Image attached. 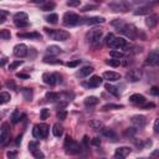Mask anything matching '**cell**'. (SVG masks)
<instances>
[{"mask_svg": "<svg viewBox=\"0 0 159 159\" xmlns=\"http://www.w3.org/2000/svg\"><path fill=\"white\" fill-rule=\"evenodd\" d=\"M129 101L133 103V104H137V106H140L143 103H145V97L143 94H139V93H134L129 97Z\"/></svg>", "mask_w": 159, "mask_h": 159, "instance_id": "20", "label": "cell"}, {"mask_svg": "<svg viewBox=\"0 0 159 159\" xmlns=\"http://www.w3.org/2000/svg\"><path fill=\"white\" fill-rule=\"evenodd\" d=\"M106 89H107V92H109L114 97H119V91H118V88L116 86H113L111 83H106Z\"/></svg>", "mask_w": 159, "mask_h": 159, "instance_id": "25", "label": "cell"}, {"mask_svg": "<svg viewBox=\"0 0 159 159\" xmlns=\"http://www.w3.org/2000/svg\"><path fill=\"white\" fill-rule=\"evenodd\" d=\"M48 134V125L45 124V123H40V124H36L32 129V135L35 138H41V139H45Z\"/></svg>", "mask_w": 159, "mask_h": 159, "instance_id": "7", "label": "cell"}, {"mask_svg": "<svg viewBox=\"0 0 159 159\" xmlns=\"http://www.w3.org/2000/svg\"><path fill=\"white\" fill-rule=\"evenodd\" d=\"M145 65H149V66H159V50H155V51H152L147 60H145Z\"/></svg>", "mask_w": 159, "mask_h": 159, "instance_id": "12", "label": "cell"}, {"mask_svg": "<svg viewBox=\"0 0 159 159\" xmlns=\"http://www.w3.org/2000/svg\"><path fill=\"white\" fill-rule=\"evenodd\" d=\"M112 25L116 26L118 29V31H120L124 36H127L129 40H135L138 37V30L134 25L132 24H127L120 19H117L114 21H112Z\"/></svg>", "mask_w": 159, "mask_h": 159, "instance_id": "1", "label": "cell"}, {"mask_svg": "<svg viewBox=\"0 0 159 159\" xmlns=\"http://www.w3.org/2000/svg\"><path fill=\"white\" fill-rule=\"evenodd\" d=\"M92 143H93V144H96V145H98V144H101V140H99L98 138H94V139L92 140Z\"/></svg>", "mask_w": 159, "mask_h": 159, "instance_id": "60", "label": "cell"}, {"mask_svg": "<svg viewBox=\"0 0 159 159\" xmlns=\"http://www.w3.org/2000/svg\"><path fill=\"white\" fill-rule=\"evenodd\" d=\"M42 80L46 84H50V86H55L56 83L61 82L62 80V76L60 73H43L42 76Z\"/></svg>", "mask_w": 159, "mask_h": 159, "instance_id": "9", "label": "cell"}, {"mask_svg": "<svg viewBox=\"0 0 159 159\" xmlns=\"http://www.w3.org/2000/svg\"><path fill=\"white\" fill-rule=\"evenodd\" d=\"M6 155H7L9 159H15L16 155H17V152H16V150H9V152L6 153Z\"/></svg>", "mask_w": 159, "mask_h": 159, "instance_id": "47", "label": "cell"}, {"mask_svg": "<svg viewBox=\"0 0 159 159\" xmlns=\"http://www.w3.org/2000/svg\"><path fill=\"white\" fill-rule=\"evenodd\" d=\"M99 132H101V134H102L103 137L111 139L112 142H117V139H118V134H117L113 129H111V128H104V127H103Z\"/></svg>", "mask_w": 159, "mask_h": 159, "instance_id": "15", "label": "cell"}, {"mask_svg": "<svg viewBox=\"0 0 159 159\" xmlns=\"http://www.w3.org/2000/svg\"><path fill=\"white\" fill-rule=\"evenodd\" d=\"M45 32L50 36V39L55 40V41H66L67 39H70V34L65 30H58V29H43Z\"/></svg>", "mask_w": 159, "mask_h": 159, "instance_id": "4", "label": "cell"}, {"mask_svg": "<svg viewBox=\"0 0 159 159\" xmlns=\"http://www.w3.org/2000/svg\"><path fill=\"white\" fill-rule=\"evenodd\" d=\"M101 83H102V77H99V76H92L88 81L82 82V86L86 87V88H96V87H99Z\"/></svg>", "mask_w": 159, "mask_h": 159, "instance_id": "11", "label": "cell"}, {"mask_svg": "<svg viewBox=\"0 0 159 159\" xmlns=\"http://www.w3.org/2000/svg\"><path fill=\"white\" fill-rule=\"evenodd\" d=\"M150 93H152L153 96H158V97H159V87L153 86V87L150 88Z\"/></svg>", "mask_w": 159, "mask_h": 159, "instance_id": "50", "label": "cell"}, {"mask_svg": "<svg viewBox=\"0 0 159 159\" xmlns=\"http://www.w3.org/2000/svg\"><path fill=\"white\" fill-rule=\"evenodd\" d=\"M57 20H58V15L57 14H50L48 16H46V21L47 22H50V24H56L57 22Z\"/></svg>", "mask_w": 159, "mask_h": 159, "instance_id": "37", "label": "cell"}, {"mask_svg": "<svg viewBox=\"0 0 159 159\" xmlns=\"http://www.w3.org/2000/svg\"><path fill=\"white\" fill-rule=\"evenodd\" d=\"M123 108L122 104H114V103H107L102 107V111H109V109H119Z\"/></svg>", "mask_w": 159, "mask_h": 159, "instance_id": "33", "label": "cell"}, {"mask_svg": "<svg viewBox=\"0 0 159 159\" xmlns=\"http://www.w3.org/2000/svg\"><path fill=\"white\" fill-rule=\"evenodd\" d=\"M55 7V2H52V1H46L45 4H42V6H41V9L42 10H51V9H53Z\"/></svg>", "mask_w": 159, "mask_h": 159, "instance_id": "41", "label": "cell"}, {"mask_svg": "<svg viewBox=\"0 0 159 159\" xmlns=\"http://www.w3.org/2000/svg\"><path fill=\"white\" fill-rule=\"evenodd\" d=\"M152 10H150V6H139L135 11H134V15H147L149 14Z\"/></svg>", "mask_w": 159, "mask_h": 159, "instance_id": "26", "label": "cell"}, {"mask_svg": "<svg viewBox=\"0 0 159 159\" xmlns=\"http://www.w3.org/2000/svg\"><path fill=\"white\" fill-rule=\"evenodd\" d=\"M10 101V93H7V92H1L0 93V103L1 104H5L6 102H9Z\"/></svg>", "mask_w": 159, "mask_h": 159, "instance_id": "36", "label": "cell"}, {"mask_svg": "<svg viewBox=\"0 0 159 159\" xmlns=\"http://www.w3.org/2000/svg\"><path fill=\"white\" fill-rule=\"evenodd\" d=\"M97 6L96 5H86L82 7V11H88V10H92V9H96Z\"/></svg>", "mask_w": 159, "mask_h": 159, "instance_id": "55", "label": "cell"}, {"mask_svg": "<svg viewBox=\"0 0 159 159\" xmlns=\"http://www.w3.org/2000/svg\"><path fill=\"white\" fill-rule=\"evenodd\" d=\"M140 107H142V108H144V109L154 108V103H143V104H140Z\"/></svg>", "mask_w": 159, "mask_h": 159, "instance_id": "53", "label": "cell"}, {"mask_svg": "<svg viewBox=\"0 0 159 159\" xmlns=\"http://www.w3.org/2000/svg\"><path fill=\"white\" fill-rule=\"evenodd\" d=\"M15 25L17 27H27L29 26V22L27 21H17V22H15Z\"/></svg>", "mask_w": 159, "mask_h": 159, "instance_id": "51", "label": "cell"}, {"mask_svg": "<svg viewBox=\"0 0 159 159\" xmlns=\"http://www.w3.org/2000/svg\"><path fill=\"white\" fill-rule=\"evenodd\" d=\"M125 78L127 81L129 82H138L140 78H142V72L137 68H133V70H129L127 73H125Z\"/></svg>", "mask_w": 159, "mask_h": 159, "instance_id": "13", "label": "cell"}, {"mask_svg": "<svg viewBox=\"0 0 159 159\" xmlns=\"http://www.w3.org/2000/svg\"><path fill=\"white\" fill-rule=\"evenodd\" d=\"M154 132L159 133V118L155 119V122H154Z\"/></svg>", "mask_w": 159, "mask_h": 159, "instance_id": "56", "label": "cell"}, {"mask_svg": "<svg viewBox=\"0 0 159 159\" xmlns=\"http://www.w3.org/2000/svg\"><path fill=\"white\" fill-rule=\"evenodd\" d=\"M43 62L45 63H51V65H61L62 63V61L61 60H57L55 56H45L43 57Z\"/></svg>", "mask_w": 159, "mask_h": 159, "instance_id": "27", "label": "cell"}, {"mask_svg": "<svg viewBox=\"0 0 159 159\" xmlns=\"http://www.w3.org/2000/svg\"><path fill=\"white\" fill-rule=\"evenodd\" d=\"M104 80H107L108 82H114V81H118L120 78V75L114 72V71H106L103 72V76H102Z\"/></svg>", "mask_w": 159, "mask_h": 159, "instance_id": "19", "label": "cell"}, {"mask_svg": "<svg viewBox=\"0 0 159 159\" xmlns=\"http://www.w3.org/2000/svg\"><path fill=\"white\" fill-rule=\"evenodd\" d=\"M82 22V19L75 12H66L63 15V25L65 26H76Z\"/></svg>", "mask_w": 159, "mask_h": 159, "instance_id": "6", "label": "cell"}, {"mask_svg": "<svg viewBox=\"0 0 159 159\" xmlns=\"http://www.w3.org/2000/svg\"><path fill=\"white\" fill-rule=\"evenodd\" d=\"M21 92H22V96H24V98L26 101H31V98H32V91H31V88H22Z\"/></svg>", "mask_w": 159, "mask_h": 159, "instance_id": "35", "label": "cell"}, {"mask_svg": "<svg viewBox=\"0 0 159 159\" xmlns=\"http://www.w3.org/2000/svg\"><path fill=\"white\" fill-rule=\"evenodd\" d=\"M103 31L101 29H92L86 34V40L87 42H89L93 47H98V45H101V39H102Z\"/></svg>", "mask_w": 159, "mask_h": 159, "instance_id": "3", "label": "cell"}, {"mask_svg": "<svg viewBox=\"0 0 159 159\" xmlns=\"http://www.w3.org/2000/svg\"><path fill=\"white\" fill-rule=\"evenodd\" d=\"M10 36H11V34H10L9 30L4 29V30L0 31V37H1V40H10Z\"/></svg>", "mask_w": 159, "mask_h": 159, "instance_id": "38", "label": "cell"}, {"mask_svg": "<svg viewBox=\"0 0 159 159\" xmlns=\"http://www.w3.org/2000/svg\"><path fill=\"white\" fill-rule=\"evenodd\" d=\"M104 21H106V19L102 17V16H91V17L83 19L82 22L86 24V25H96V24H102Z\"/></svg>", "mask_w": 159, "mask_h": 159, "instance_id": "18", "label": "cell"}, {"mask_svg": "<svg viewBox=\"0 0 159 159\" xmlns=\"http://www.w3.org/2000/svg\"><path fill=\"white\" fill-rule=\"evenodd\" d=\"M80 63H81V60H75V61L67 62V66H68V67H76V66H78Z\"/></svg>", "mask_w": 159, "mask_h": 159, "instance_id": "48", "label": "cell"}, {"mask_svg": "<svg viewBox=\"0 0 159 159\" xmlns=\"http://www.w3.org/2000/svg\"><path fill=\"white\" fill-rule=\"evenodd\" d=\"M150 157H152V158H159V149L154 150V152L150 154Z\"/></svg>", "mask_w": 159, "mask_h": 159, "instance_id": "58", "label": "cell"}, {"mask_svg": "<svg viewBox=\"0 0 159 159\" xmlns=\"http://www.w3.org/2000/svg\"><path fill=\"white\" fill-rule=\"evenodd\" d=\"M66 4H67V6H78L81 4V1L80 0H77V1H67Z\"/></svg>", "mask_w": 159, "mask_h": 159, "instance_id": "54", "label": "cell"}, {"mask_svg": "<svg viewBox=\"0 0 159 159\" xmlns=\"http://www.w3.org/2000/svg\"><path fill=\"white\" fill-rule=\"evenodd\" d=\"M9 140H10V125L9 123L4 122L1 124V130H0V143L1 145H6Z\"/></svg>", "mask_w": 159, "mask_h": 159, "instance_id": "8", "label": "cell"}, {"mask_svg": "<svg viewBox=\"0 0 159 159\" xmlns=\"http://www.w3.org/2000/svg\"><path fill=\"white\" fill-rule=\"evenodd\" d=\"M14 55L17 57H25L27 55V46L25 43H17L14 47Z\"/></svg>", "mask_w": 159, "mask_h": 159, "instance_id": "17", "label": "cell"}, {"mask_svg": "<svg viewBox=\"0 0 159 159\" xmlns=\"http://www.w3.org/2000/svg\"><path fill=\"white\" fill-rule=\"evenodd\" d=\"M97 103H98V98H97V97H93V96L87 97V98L84 99V106H86V107H93V106H96Z\"/></svg>", "mask_w": 159, "mask_h": 159, "instance_id": "29", "label": "cell"}, {"mask_svg": "<svg viewBox=\"0 0 159 159\" xmlns=\"http://www.w3.org/2000/svg\"><path fill=\"white\" fill-rule=\"evenodd\" d=\"M106 63L109 65V66H113V67H118L120 65V60H117V58H111V60H106Z\"/></svg>", "mask_w": 159, "mask_h": 159, "instance_id": "39", "label": "cell"}, {"mask_svg": "<svg viewBox=\"0 0 159 159\" xmlns=\"http://www.w3.org/2000/svg\"><path fill=\"white\" fill-rule=\"evenodd\" d=\"M89 127L93 128V129H96V130H101L103 128V124H102V122H99L97 119H92L89 122Z\"/></svg>", "mask_w": 159, "mask_h": 159, "instance_id": "32", "label": "cell"}, {"mask_svg": "<svg viewBox=\"0 0 159 159\" xmlns=\"http://www.w3.org/2000/svg\"><path fill=\"white\" fill-rule=\"evenodd\" d=\"M63 148H65V152L70 155H76V154L81 153V145L76 140H73L70 135L66 137L65 143H63Z\"/></svg>", "mask_w": 159, "mask_h": 159, "instance_id": "2", "label": "cell"}, {"mask_svg": "<svg viewBox=\"0 0 159 159\" xmlns=\"http://www.w3.org/2000/svg\"><path fill=\"white\" fill-rule=\"evenodd\" d=\"M6 15H7L6 11L0 10V24H4V22H5V20H6Z\"/></svg>", "mask_w": 159, "mask_h": 159, "instance_id": "46", "label": "cell"}, {"mask_svg": "<svg viewBox=\"0 0 159 159\" xmlns=\"http://www.w3.org/2000/svg\"><path fill=\"white\" fill-rule=\"evenodd\" d=\"M17 37H21V39H41V35L39 32H19Z\"/></svg>", "mask_w": 159, "mask_h": 159, "instance_id": "23", "label": "cell"}, {"mask_svg": "<svg viewBox=\"0 0 159 159\" xmlns=\"http://www.w3.org/2000/svg\"><path fill=\"white\" fill-rule=\"evenodd\" d=\"M21 138H22V135H17V138H16L15 143H16V144H20V143H21Z\"/></svg>", "mask_w": 159, "mask_h": 159, "instance_id": "61", "label": "cell"}, {"mask_svg": "<svg viewBox=\"0 0 159 159\" xmlns=\"http://www.w3.org/2000/svg\"><path fill=\"white\" fill-rule=\"evenodd\" d=\"M29 149L31 150V153H32L34 150L39 149V142H37V140H32V142H30V143H29Z\"/></svg>", "mask_w": 159, "mask_h": 159, "instance_id": "43", "label": "cell"}, {"mask_svg": "<svg viewBox=\"0 0 159 159\" xmlns=\"http://www.w3.org/2000/svg\"><path fill=\"white\" fill-rule=\"evenodd\" d=\"M106 43L111 48H124L127 46V41L123 37H116L113 34H108L106 36Z\"/></svg>", "mask_w": 159, "mask_h": 159, "instance_id": "5", "label": "cell"}, {"mask_svg": "<svg viewBox=\"0 0 159 159\" xmlns=\"http://www.w3.org/2000/svg\"><path fill=\"white\" fill-rule=\"evenodd\" d=\"M61 52V48L58 46H55V45H51L47 47V53H50V56H55L57 53Z\"/></svg>", "mask_w": 159, "mask_h": 159, "instance_id": "30", "label": "cell"}, {"mask_svg": "<svg viewBox=\"0 0 159 159\" xmlns=\"http://www.w3.org/2000/svg\"><path fill=\"white\" fill-rule=\"evenodd\" d=\"M19 78H29V75H25V73H17L16 75Z\"/></svg>", "mask_w": 159, "mask_h": 159, "instance_id": "59", "label": "cell"}, {"mask_svg": "<svg viewBox=\"0 0 159 159\" xmlns=\"http://www.w3.org/2000/svg\"><path fill=\"white\" fill-rule=\"evenodd\" d=\"M21 113H20V111L19 109H15L14 112H12V114H11V122L14 123V124H16V123H19L21 119Z\"/></svg>", "mask_w": 159, "mask_h": 159, "instance_id": "31", "label": "cell"}, {"mask_svg": "<svg viewBox=\"0 0 159 159\" xmlns=\"http://www.w3.org/2000/svg\"><path fill=\"white\" fill-rule=\"evenodd\" d=\"M132 123L134 124L135 128H143L147 124V118L142 114H137L132 117Z\"/></svg>", "mask_w": 159, "mask_h": 159, "instance_id": "16", "label": "cell"}, {"mask_svg": "<svg viewBox=\"0 0 159 159\" xmlns=\"http://www.w3.org/2000/svg\"><path fill=\"white\" fill-rule=\"evenodd\" d=\"M92 72H93V67H92V66H84V67H82V68L76 73V76H77V77L83 78V77L89 76Z\"/></svg>", "mask_w": 159, "mask_h": 159, "instance_id": "22", "label": "cell"}, {"mask_svg": "<svg viewBox=\"0 0 159 159\" xmlns=\"http://www.w3.org/2000/svg\"><path fill=\"white\" fill-rule=\"evenodd\" d=\"M20 65H22V61H14L12 63H10V66H9V70H15L16 67H19Z\"/></svg>", "mask_w": 159, "mask_h": 159, "instance_id": "45", "label": "cell"}, {"mask_svg": "<svg viewBox=\"0 0 159 159\" xmlns=\"http://www.w3.org/2000/svg\"><path fill=\"white\" fill-rule=\"evenodd\" d=\"M5 63H6V57H2V60H1V67H4Z\"/></svg>", "mask_w": 159, "mask_h": 159, "instance_id": "62", "label": "cell"}, {"mask_svg": "<svg viewBox=\"0 0 159 159\" xmlns=\"http://www.w3.org/2000/svg\"><path fill=\"white\" fill-rule=\"evenodd\" d=\"M48 116H50V111L46 109V108H43V109L41 111V119H46Z\"/></svg>", "mask_w": 159, "mask_h": 159, "instance_id": "49", "label": "cell"}, {"mask_svg": "<svg viewBox=\"0 0 159 159\" xmlns=\"http://www.w3.org/2000/svg\"><path fill=\"white\" fill-rule=\"evenodd\" d=\"M32 155H34V158H36V159H43V158H45V154H43L40 149L34 150V152H32Z\"/></svg>", "mask_w": 159, "mask_h": 159, "instance_id": "42", "label": "cell"}, {"mask_svg": "<svg viewBox=\"0 0 159 159\" xmlns=\"http://www.w3.org/2000/svg\"><path fill=\"white\" fill-rule=\"evenodd\" d=\"M58 98H60V94L56 93V92H47V93H46V99L50 101V102H55V101H57Z\"/></svg>", "mask_w": 159, "mask_h": 159, "instance_id": "34", "label": "cell"}, {"mask_svg": "<svg viewBox=\"0 0 159 159\" xmlns=\"http://www.w3.org/2000/svg\"><path fill=\"white\" fill-rule=\"evenodd\" d=\"M109 55H111L113 58H117V60H119V58H122V57L124 56L123 52H120V51H116V50H112V51L109 52Z\"/></svg>", "mask_w": 159, "mask_h": 159, "instance_id": "40", "label": "cell"}, {"mask_svg": "<svg viewBox=\"0 0 159 159\" xmlns=\"http://www.w3.org/2000/svg\"><path fill=\"white\" fill-rule=\"evenodd\" d=\"M62 133H63V127L60 123H55L53 127H52V134L55 137H61Z\"/></svg>", "mask_w": 159, "mask_h": 159, "instance_id": "24", "label": "cell"}, {"mask_svg": "<svg viewBox=\"0 0 159 159\" xmlns=\"http://www.w3.org/2000/svg\"><path fill=\"white\" fill-rule=\"evenodd\" d=\"M108 6H109L113 11H116V12H118V11L124 12V11H128V10L130 9V4H129V2H125V1H114V2H109Z\"/></svg>", "mask_w": 159, "mask_h": 159, "instance_id": "10", "label": "cell"}, {"mask_svg": "<svg viewBox=\"0 0 159 159\" xmlns=\"http://www.w3.org/2000/svg\"><path fill=\"white\" fill-rule=\"evenodd\" d=\"M66 117H67V112H66L65 109H60V111L57 112V118H58L60 120L66 119Z\"/></svg>", "mask_w": 159, "mask_h": 159, "instance_id": "44", "label": "cell"}, {"mask_svg": "<svg viewBox=\"0 0 159 159\" xmlns=\"http://www.w3.org/2000/svg\"><path fill=\"white\" fill-rule=\"evenodd\" d=\"M130 152H132V149L129 147H119L114 152V158L116 159H125L130 154Z\"/></svg>", "mask_w": 159, "mask_h": 159, "instance_id": "14", "label": "cell"}, {"mask_svg": "<svg viewBox=\"0 0 159 159\" xmlns=\"http://www.w3.org/2000/svg\"><path fill=\"white\" fill-rule=\"evenodd\" d=\"M158 21H159V16H158L157 14H152V15H149V16L145 19V25H147L149 29H152V27H154V26L158 24Z\"/></svg>", "mask_w": 159, "mask_h": 159, "instance_id": "21", "label": "cell"}, {"mask_svg": "<svg viewBox=\"0 0 159 159\" xmlns=\"http://www.w3.org/2000/svg\"><path fill=\"white\" fill-rule=\"evenodd\" d=\"M6 86H7V87H9V88H10V87H11V88H12V89H15V88H16V86H15V83H14V82H12V81H7V82H6Z\"/></svg>", "mask_w": 159, "mask_h": 159, "instance_id": "57", "label": "cell"}, {"mask_svg": "<svg viewBox=\"0 0 159 159\" xmlns=\"http://www.w3.org/2000/svg\"><path fill=\"white\" fill-rule=\"evenodd\" d=\"M135 132H137V129H134V128H128V129L125 130V135H128V137L130 135V137H132V135H134Z\"/></svg>", "mask_w": 159, "mask_h": 159, "instance_id": "52", "label": "cell"}, {"mask_svg": "<svg viewBox=\"0 0 159 159\" xmlns=\"http://www.w3.org/2000/svg\"><path fill=\"white\" fill-rule=\"evenodd\" d=\"M27 14L26 12H22V11H20V12H16L15 15H14V21L15 22H17V21H27Z\"/></svg>", "mask_w": 159, "mask_h": 159, "instance_id": "28", "label": "cell"}]
</instances>
